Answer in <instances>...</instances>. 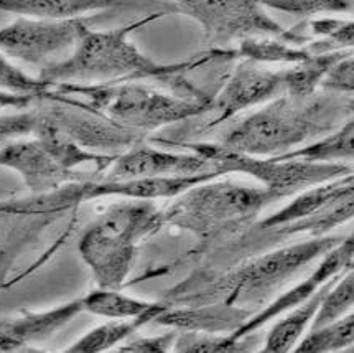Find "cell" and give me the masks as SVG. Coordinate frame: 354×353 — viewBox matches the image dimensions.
Here are the masks:
<instances>
[{
	"mask_svg": "<svg viewBox=\"0 0 354 353\" xmlns=\"http://www.w3.org/2000/svg\"><path fill=\"white\" fill-rule=\"evenodd\" d=\"M171 10H157L144 19L124 27L93 30L88 27L66 58L41 68L38 78L48 84H111L122 81L158 80L171 91L193 98H209L187 80L181 73L196 66L201 57L185 63L160 64L150 60L131 42V35L152 21H157Z\"/></svg>",
	"mask_w": 354,
	"mask_h": 353,
	"instance_id": "cell-1",
	"label": "cell"
},
{
	"mask_svg": "<svg viewBox=\"0 0 354 353\" xmlns=\"http://www.w3.org/2000/svg\"><path fill=\"white\" fill-rule=\"evenodd\" d=\"M353 94H288L266 102L223 137L221 147L254 157H277L343 126L353 118Z\"/></svg>",
	"mask_w": 354,
	"mask_h": 353,
	"instance_id": "cell-2",
	"label": "cell"
},
{
	"mask_svg": "<svg viewBox=\"0 0 354 353\" xmlns=\"http://www.w3.org/2000/svg\"><path fill=\"white\" fill-rule=\"evenodd\" d=\"M341 239L343 238L339 236H315L252 257L214 279L200 281L192 278L188 284L201 282V286H178L175 291L168 292L165 302L170 305L174 302H227L250 309V304L264 302L267 297L280 289L283 282L293 278L300 269L306 268L310 262L326 255Z\"/></svg>",
	"mask_w": 354,
	"mask_h": 353,
	"instance_id": "cell-3",
	"label": "cell"
},
{
	"mask_svg": "<svg viewBox=\"0 0 354 353\" xmlns=\"http://www.w3.org/2000/svg\"><path fill=\"white\" fill-rule=\"evenodd\" d=\"M163 225V210L142 198H125L96 219L81 236L77 249L97 287L120 289L132 273L140 243Z\"/></svg>",
	"mask_w": 354,
	"mask_h": 353,
	"instance_id": "cell-4",
	"label": "cell"
},
{
	"mask_svg": "<svg viewBox=\"0 0 354 353\" xmlns=\"http://www.w3.org/2000/svg\"><path fill=\"white\" fill-rule=\"evenodd\" d=\"M51 89L73 98L81 106L145 137L170 124L206 116L213 101V98H193L174 91H160L142 84L140 81L111 84L66 83L53 84Z\"/></svg>",
	"mask_w": 354,
	"mask_h": 353,
	"instance_id": "cell-5",
	"label": "cell"
},
{
	"mask_svg": "<svg viewBox=\"0 0 354 353\" xmlns=\"http://www.w3.org/2000/svg\"><path fill=\"white\" fill-rule=\"evenodd\" d=\"M279 200L282 197L266 187H249L227 180L216 182L213 179L175 197L174 203L163 210V217L165 223L181 230L201 238H213L254 223L262 210Z\"/></svg>",
	"mask_w": 354,
	"mask_h": 353,
	"instance_id": "cell-6",
	"label": "cell"
},
{
	"mask_svg": "<svg viewBox=\"0 0 354 353\" xmlns=\"http://www.w3.org/2000/svg\"><path fill=\"white\" fill-rule=\"evenodd\" d=\"M157 144L176 145L185 150L201 154L213 162L219 175L245 174L257 180L267 190L279 193L282 198L297 195L306 188L353 174L351 167L344 163H312L304 161H282L275 157H254L223 149L219 144H192L155 139Z\"/></svg>",
	"mask_w": 354,
	"mask_h": 353,
	"instance_id": "cell-7",
	"label": "cell"
},
{
	"mask_svg": "<svg viewBox=\"0 0 354 353\" xmlns=\"http://www.w3.org/2000/svg\"><path fill=\"white\" fill-rule=\"evenodd\" d=\"M189 176H160V179L106 180L88 179L71 182L53 192L30 195L20 200L0 201V217H37V215L58 213L99 198H175L188 190Z\"/></svg>",
	"mask_w": 354,
	"mask_h": 353,
	"instance_id": "cell-8",
	"label": "cell"
},
{
	"mask_svg": "<svg viewBox=\"0 0 354 353\" xmlns=\"http://www.w3.org/2000/svg\"><path fill=\"white\" fill-rule=\"evenodd\" d=\"M175 10L198 21L213 48L283 33L282 25L257 0H175Z\"/></svg>",
	"mask_w": 354,
	"mask_h": 353,
	"instance_id": "cell-9",
	"label": "cell"
},
{
	"mask_svg": "<svg viewBox=\"0 0 354 353\" xmlns=\"http://www.w3.org/2000/svg\"><path fill=\"white\" fill-rule=\"evenodd\" d=\"M88 27L89 20L84 17L63 20L19 17L0 28V53L25 64L45 68L66 58Z\"/></svg>",
	"mask_w": 354,
	"mask_h": 353,
	"instance_id": "cell-10",
	"label": "cell"
},
{
	"mask_svg": "<svg viewBox=\"0 0 354 353\" xmlns=\"http://www.w3.org/2000/svg\"><path fill=\"white\" fill-rule=\"evenodd\" d=\"M40 101L45 113L63 129L64 134L89 152L119 156L147 141V137L139 132L119 126L106 116L94 113L73 98L55 93L53 89H50Z\"/></svg>",
	"mask_w": 354,
	"mask_h": 353,
	"instance_id": "cell-11",
	"label": "cell"
},
{
	"mask_svg": "<svg viewBox=\"0 0 354 353\" xmlns=\"http://www.w3.org/2000/svg\"><path fill=\"white\" fill-rule=\"evenodd\" d=\"M287 88L288 68L272 70L264 63L243 58V62L236 64L224 88L211 101L208 114L213 116V119H209L201 129L209 131L221 126L248 107L266 105L272 99L282 96L287 93Z\"/></svg>",
	"mask_w": 354,
	"mask_h": 353,
	"instance_id": "cell-12",
	"label": "cell"
},
{
	"mask_svg": "<svg viewBox=\"0 0 354 353\" xmlns=\"http://www.w3.org/2000/svg\"><path fill=\"white\" fill-rule=\"evenodd\" d=\"M0 167L17 172L32 195L53 192L80 180L97 179L88 172L63 167L33 136L8 141L0 147Z\"/></svg>",
	"mask_w": 354,
	"mask_h": 353,
	"instance_id": "cell-13",
	"label": "cell"
},
{
	"mask_svg": "<svg viewBox=\"0 0 354 353\" xmlns=\"http://www.w3.org/2000/svg\"><path fill=\"white\" fill-rule=\"evenodd\" d=\"M106 172V180H137L198 175L216 170L208 157L193 150L170 152V150L153 147L144 141L119 154Z\"/></svg>",
	"mask_w": 354,
	"mask_h": 353,
	"instance_id": "cell-14",
	"label": "cell"
},
{
	"mask_svg": "<svg viewBox=\"0 0 354 353\" xmlns=\"http://www.w3.org/2000/svg\"><path fill=\"white\" fill-rule=\"evenodd\" d=\"M353 255L354 239L353 236L349 235L346 238L341 239L335 248H331L326 255L322 256V261H319V264L313 269L312 274L306 275L304 281L297 282L292 289L282 292L274 302L267 305L266 309H262L261 312L252 314L239 330L231 334L232 337L243 338L245 335L254 334L257 329H261L262 325L272 320V318L282 316V314L290 311L295 305L305 302V300L308 299L310 296H313L323 284L338 278V275L346 273L348 269H351Z\"/></svg>",
	"mask_w": 354,
	"mask_h": 353,
	"instance_id": "cell-15",
	"label": "cell"
},
{
	"mask_svg": "<svg viewBox=\"0 0 354 353\" xmlns=\"http://www.w3.org/2000/svg\"><path fill=\"white\" fill-rule=\"evenodd\" d=\"M252 311L227 302L192 304L185 307H167L153 322L175 330H195L209 334H232L244 325Z\"/></svg>",
	"mask_w": 354,
	"mask_h": 353,
	"instance_id": "cell-16",
	"label": "cell"
},
{
	"mask_svg": "<svg viewBox=\"0 0 354 353\" xmlns=\"http://www.w3.org/2000/svg\"><path fill=\"white\" fill-rule=\"evenodd\" d=\"M348 193H354L353 174L331 180V182L315 185V187L306 188L301 193L299 192V195L293 198L290 203L280 208L277 213H272L262 221H257L254 230L266 231L270 228L290 225V223L299 221L301 218L312 217V215L326 208L328 205L339 200L341 197L348 195Z\"/></svg>",
	"mask_w": 354,
	"mask_h": 353,
	"instance_id": "cell-17",
	"label": "cell"
},
{
	"mask_svg": "<svg viewBox=\"0 0 354 353\" xmlns=\"http://www.w3.org/2000/svg\"><path fill=\"white\" fill-rule=\"evenodd\" d=\"M144 0H0V12L28 19L63 20L84 17L91 12L119 7H137Z\"/></svg>",
	"mask_w": 354,
	"mask_h": 353,
	"instance_id": "cell-18",
	"label": "cell"
},
{
	"mask_svg": "<svg viewBox=\"0 0 354 353\" xmlns=\"http://www.w3.org/2000/svg\"><path fill=\"white\" fill-rule=\"evenodd\" d=\"M338 278L325 282L313 296H310L305 302L295 305V307L290 309V311H287L288 312L287 316L280 318L277 324L270 329L262 352L266 353L293 352V348L297 347V343H299L300 338L304 337L305 330L308 329L310 324H312L315 314L318 311V305L322 302L325 292L330 289L331 284H333Z\"/></svg>",
	"mask_w": 354,
	"mask_h": 353,
	"instance_id": "cell-19",
	"label": "cell"
},
{
	"mask_svg": "<svg viewBox=\"0 0 354 353\" xmlns=\"http://www.w3.org/2000/svg\"><path fill=\"white\" fill-rule=\"evenodd\" d=\"M170 304L165 300H160L150 312L144 316L132 318H109V322L89 330L83 337L77 338L73 345L68 348L71 353H101L112 350L114 347L124 343L129 337L137 334L140 327H144L155 320L158 314H162Z\"/></svg>",
	"mask_w": 354,
	"mask_h": 353,
	"instance_id": "cell-20",
	"label": "cell"
},
{
	"mask_svg": "<svg viewBox=\"0 0 354 353\" xmlns=\"http://www.w3.org/2000/svg\"><path fill=\"white\" fill-rule=\"evenodd\" d=\"M354 157V123L348 119L343 126L318 137L317 142L297 147L275 159L282 161H304L312 163H338L353 161Z\"/></svg>",
	"mask_w": 354,
	"mask_h": 353,
	"instance_id": "cell-21",
	"label": "cell"
},
{
	"mask_svg": "<svg viewBox=\"0 0 354 353\" xmlns=\"http://www.w3.org/2000/svg\"><path fill=\"white\" fill-rule=\"evenodd\" d=\"M353 195L354 193H348V195L341 197L339 200L333 201V203L328 205L326 208L319 210V212L312 215V217L301 218L299 221L290 223V225L270 228V230H266L264 233H269L270 236L279 239H285L288 238V236L295 235H310L312 238L326 235L328 231L333 230L335 226L341 225V223H344L346 219L353 217Z\"/></svg>",
	"mask_w": 354,
	"mask_h": 353,
	"instance_id": "cell-22",
	"label": "cell"
},
{
	"mask_svg": "<svg viewBox=\"0 0 354 353\" xmlns=\"http://www.w3.org/2000/svg\"><path fill=\"white\" fill-rule=\"evenodd\" d=\"M83 300L84 312L104 318L139 317L150 312L157 305V302L124 294L120 289H102V287L83 296Z\"/></svg>",
	"mask_w": 354,
	"mask_h": 353,
	"instance_id": "cell-23",
	"label": "cell"
},
{
	"mask_svg": "<svg viewBox=\"0 0 354 353\" xmlns=\"http://www.w3.org/2000/svg\"><path fill=\"white\" fill-rule=\"evenodd\" d=\"M252 334L243 338H234L231 334L195 332V330H178L174 348L175 353H231L254 350Z\"/></svg>",
	"mask_w": 354,
	"mask_h": 353,
	"instance_id": "cell-24",
	"label": "cell"
},
{
	"mask_svg": "<svg viewBox=\"0 0 354 353\" xmlns=\"http://www.w3.org/2000/svg\"><path fill=\"white\" fill-rule=\"evenodd\" d=\"M354 340V316L339 317L338 320L331 322L318 329H310V332L300 338V343L293 348L297 353H325L338 352L349 348Z\"/></svg>",
	"mask_w": 354,
	"mask_h": 353,
	"instance_id": "cell-25",
	"label": "cell"
},
{
	"mask_svg": "<svg viewBox=\"0 0 354 353\" xmlns=\"http://www.w3.org/2000/svg\"><path fill=\"white\" fill-rule=\"evenodd\" d=\"M354 302V274L353 268L339 275L331 287L325 292L322 302L318 305V311L315 314L312 324L308 329H318L331 322L338 320L339 317L346 316L351 311Z\"/></svg>",
	"mask_w": 354,
	"mask_h": 353,
	"instance_id": "cell-26",
	"label": "cell"
},
{
	"mask_svg": "<svg viewBox=\"0 0 354 353\" xmlns=\"http://www.w3.org/2000/svg\"><path fill=\"white\" fill-rule=\"evenodd\" d=\"M262 7L301 17L348 14L353 12L354 0H259Z\"/></svg>",
	"mask_w": 354,
	"mask_h": 353,
	"instance_id": "cell-27",
	"label": "cell"
},
{
	"mask_svg": "<svg viewBox=\"0 0 354 353\" xmlns=\"http://www.w3.org/2000/svg\"><path fill=\"white\" fill-rule=\"evenodd\" d=\"M0 89L10 93L28 94V96H35L40 101L50 91L51 84L40 78H33V76L27 75L19 66H15L6 55L0 53Z\"/></svg>",
	"mask_w": 354,
	"mask_h": 353,
	"instance_id": "cell-28",
	"label": "cell"
},
{
	"mask_svg": "<svg viewBox=\"0 0 354 353\" xmlns=\"http://www.w3.org/2000/svg\"><path fill=\"white\" fill-rule=\"evenodd\" d=\"M304 28L310 32V37L318 40H328L335 43L338 48H351L354 43L353 21L336 19H318L304 21Z\"/></svg>",
	"mask_w": 354,
	"mask_h": 353,
	"instance_id": "cell-29",
	"label": "cell"
},
{
	"mask_svg": "<svg viewBox=\"0 0 354 353\" xmlns=\"http://www.w3.org/2000/svg\"><path fill=\"white\" fill-rule=\"evenodd\" d=\"M318 91L331 94H353L354 93V58L353 51L338 60L319 83Z\"/></svg>",
	"mask_w": 354,
	"mask_h": 353,
	"instance_id": "cell-30",
	"label": "cell"
},
{
	"mask_svg": "<svg viewBox=\"0 0 354 353\" xmlns=\"http://www.w3.org/2000/svg\"><path fill=\"white\" fill-rule=\"evenodd\" d=\"M37 107L19 111L14 114H0V147L8 141L32 136L37 126Z\"/></svg>",
	"mask_w": 354,
	"mask_h": 353,
	"instance_id": "cell-31",
	"label": "cell"
},
{
	"mask_svg": "<svg viewBox=\"0 0 354 353\" xmlns=\"http://www.w3.org/2000/svg\"><path fill=\"white\" fill-rule=\"evenodd\" d=\"M176 334L178 330H168L162 335H155V337H139L133 334L124 343L115 348V352L122 353H165L171 352L174 348Z\"/></svg>",
	"mask_w": 354,
	"mask_h": 353,
	"instance_id": "cell-32",
	"label": "cell"
},
{
	"mask_svg": "<svg viewBox=\"0 0 354 353\" xmlns=\"http://www.w3.org/2000/svg\"><path fill=\"white\" fill-rule=\"evenodd\" d=\"M37 101L38 99L35 96L10 93V91H3V89H0V111L2 109L24 111V109H28V106H32L33 102Z\"/></svg>",
	"mask_w": 354,
	"mask_h": 353,
	"instance_id": "cell-33",
	"label": "cell"
},
{
	"mask_svg": "<svg viewBox=\"0 0 354 353\" xmlns=\"http://www.w3.org/2000/svg\"><path fill=\"white\" fill-rule=\"evenodd\" d=\"M257 2H259V0H257Z\"/></svg>",
	"mask_w": 354,
	"mask_h": 353,
	"instance_id": "cell-34",
	"label": "cell"
}]
</instances>
